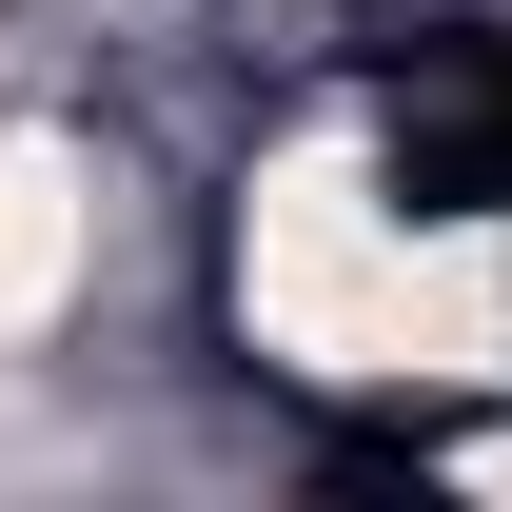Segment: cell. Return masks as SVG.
<instances>
[{"label": "cell", "mask_w": 512, "mask_h": 512, "mask_svg": "<svg viewBox=\"0 0 512 512\" xmlns=\"http://www.w3.org/2000/svg\"><path fill=\"white\" fill-rule=\"evenodd\" d=\"M79 276V178L40 158V138H0V335H40Z\"/></svg>", "instance_id": "6da1fadb"}]
</instances>
